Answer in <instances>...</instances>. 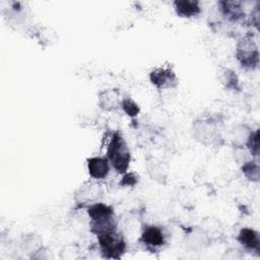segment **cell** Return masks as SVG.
Returning a JSON list of instances; mask_svg holds the SVG:
<instances>
[{
  "label": "cell",
  "instance_id": "5",
  "mask_svg": "<svg viewBox=\"0 0 260 260\" xmlns=\"http://www.w3.org/2000/svg\"><path fill=\"white\" fill-rule=\"evenodd\" d=\"M193 135L205 145L215 144L220 138L216 122L209 118H201L193 123Z\"/></svg>",
  "mask_w": 260,
  "mask_h": 260
},
{
  "label": "cell",
  "instance_id": "8",
  "mask_svg": "<svg viewBox=\"0 0 260 260\" xmlns=\"http://www.w3.org/2000/svg\"><path fill=\"white\" fill-rule=\"evenodd\" d=\"M140 242L149 250H156L166 244V236L161 228L148 224L142 230Z\"/></svg>",
  "mask_w": 260,
  "mask_h": 260
},
{
  "label": "cell",
  "instance_id": "17",
  "mask_svg": "<svg viewBox=\"0 0 260 260\" xmlns=\"http://www.w3.org/2000/svg\"><path fill=\"white\" fill-rule=\"evenodd\" d=\"M247 149L249 150L250 154L252 155V158L258 159L259 154H260V146H259V129L252 130L248 140L246 142Z\"/></svg>",
  "mask_w": 260,
  "mask_h": 260
},
{
  "label": "cell",
  "instance_id": "15",
  "mask_svg": "<svg viewBox=\"0 0 260 260\" xmlns=\"http://www.w3.org/2000/svg\"><path fill=\"white\" fill-rule=\"evenodd\" d=\"M242 173L251 182H259L260 180V166L258 159H250L244 161L242 165Z\"/></svg>",
  "mask_w": 260,
  "mask_h": 260
},
{
  "label": "cell",
  "instance_id": "19",
  "mask_svg": "<svg viewBox=\"0 0 260 260\" xmlns=\"http://www.w3.org/2000/svg\"><path fill=\"white\" fill-rule=\"evenodd\" d=\"M121 109L127 116L131 118L136 117L140 112L139 106L131 98H123L121 103Z\"/></svg>",
  "mask_w": 260,
  "mask_h": 260
},
{
  "label": "cell",
  "instance_id": "10",
  "mask_svg": "<svg viewBox=\"0 0 260 260\" xmlns=\"http://www.w3.org/2000/svg\"><path fill=\"white\" fill-rule=\"evenodd\" d=\"M110 166L111 165L106 156H92L86 160L88 175L96 181L107 178L110 173Z\"/></svg>",
  "mask_w": 260,
  "mask_h": 260
},
{
  "label": "cell",
  "instance_id": "21",
  "mask_svg": "<svg viewBox=\"0 0 260 260\" xmlns=\"http://www.w3.org/2000/svg\"><path fill=\"white\" fill-rule=\"evenodd\" d=\"M138 182V176L135 173H125L123 174V178L120 182V184L122 186H126V187H133L136 185V183Z\"/></svg>",
  "mask_w": 260,
  "mask_h": 260
},
{
  "label": "cell",
  "instance_id": "4",
  "mask_svg": "<svg viewBox=\"0 0 260 260\" xmlns=\"http://www.w3.org/2000/svg\"><path fill=\"white\" fill-rule=\"evenodd\" d=\"M236 57L243 68L253 70L259 65V50L251 36L244 37L237 45Z\"/></svg>",
  "mask_w": 260,
  "mask_h": 260
},
{
  "label": "cell",
  "instance_id": "16",
  "mask_svg": "<svg viewBox=\"0 0 260 260\" xmlns=\"http://www.w3.org/2000/svg\"><path fill=\"white\" fill-rule=\"evenodd\" d=\"M219 80L229 90L239 89V79L235 71L230 68H222L219 72Z\"/></svg>",
  "mask_w": 260,
  "mask_h": 260
},
{
  "label": "cell",
  "instance_id": "7",
  "mask_svg": "<svg viewBox=\"0 0 260 260\" xmlns=\"http://www.w3.org/2000/svg\"><path fill=\"white\" fill-rule=\"evenodd\" d=\"M150 82L158 89L174 88L178 84V78L171 67H156L149 72Z\"/></svg>",
  "mask_w": 260,
  "mask_h": 260
},
{
  "label": "cell",
  "instance_id": "12",
  "mask_svg": "<svg viewBox=\"0 0 260 260\" xmlns=\"http://www.w3.org/2000/svg\"><path fill=\"white\" fill-rule=\"evenodd\" d=\"M239 243L248 251L259 254L260 234L251 228H243L238 235Z\"/></svg>",
  "mask_w": 260,
  "mask_h": 260
},
{
  "label": "cell",
  "instance_id": "9",
  "mask_svg": "<svg viewBox=\"0 0 260 260\" xmlns=\"http://www.w3.org/2000/svg\"><path fill=\"white\" fill-rule=\"evenodd\" d=\"M122 100L123 98L121 91L118 88L110 87L99 92L98 105L102 110L112 112L121 108Z\"/></svg>",
  "mask_w": 260,
  "mask_h": 260
},
{
  "label": "cell",
  "instance_id": "2",
  "mask_svg": "<svg viewBox=\"0 0 260 260\" xmlns=\"http://www.w3.org/2000/svg\"><path fill=\"white\" fill-rule=\"evenodd\" d=\"M111 167L118 174H125L131 161V152L123 135L116 131L113 133L107 147V155Z\"/></svg>",
  "mask_w": 260,
  "mask_h": 260
},
{
  "label": "cell",
  "instance_id": "13",
  "mask_svg": "<svg viewBox=\"0 0 260 260\" xmlns=\"http://www.w3.org/2000/svg\"><path fill=\"white\" fill-rule=\"evenodd\" d=\"M173 4L177 15L180 17H196L201 12V6L198 0H175Z\"/></svg>",
  "mask_w": 260,
  "mask_h": 260
},
{
  "label": "cell",
  "instance_id": "20",
  "mask_svg": "<svg viewBox=\"0 0 260 260\" xmlns=\"http://www.w3.org/2000/svg\"><path fill=\"white\" fill-rule=\"evenodd\" d=\"M79 256V249L76 245H67L60 252L62 259H77Z\"/></svg>",
  "mask_w": 260,
  "mask_h": 260
},
{
  "label": "cell",
  "instance_id": "11",
  "mask_svg": "<svg viewBox=\"0 0 260 260\" xmlns=\"http://www.w3.org/2000/svg\"><path fill=\"white\" fill-rule=\"evenodd\" d=\"M217 5L220 14L230 21H239L245 17V10L241 1L222 0Z\"/></svg>",
  "mask_w": 260,
  "mask_h": 260
},
{
  "label": "cell",
  "instance_id": "18",
  "mask_svg": "<svg viewBox=\"0 0 260 260\" xmlns=\"http://www.w3.org/2000/svg\"><path fill=\"white\" fill-rule=\"evenodd\" d=\"M35 37L42 45H51L56 40L55 31L47 26H39L35 30Z\"/></svg>",
  "mask_w": 260,
  "mask_h": 260
},
{
  "label": "cell",
  "instance_id": "3",
  "mask_svg": "<svg viewBox=\"0 0 260 260\" xmlns=\"http://www.w3.org/2000/svg\"><path fill=\"white\" fill-rule=\"evenodd\" d=\"M101 254L107 259H120L126 251V242L117 230L98 236Z\"/></svg>",
  "mask_w": 260,
  "mask_h": 260
},
{
  "label": "cell",
  "instance_id": "14",
  "mask_svg": "<svg viewBox=\"0 0 260 260\" xmlns=\"http://www.w3.org/2000/svg\"><path fill=\"white\" fill-rule=\"evenodd\" d=\"M252 129L247 125H237L233 128L231 138L236 147H243L246 145V142L248 140V137L251 133Z\"/></svg>",
  "mask_w": 260,
  "mask_h": 260
},
{
  "label": "cell",
  "instance_id": "1",
  "mask_svg": "<svg viewBox=\"0 0 260 260\" xmlns=\"http://www.w3.org/2000/svg\"><path fill=\"white\" fill-rule=\"evenodd\" d=\"M86 212L89 217L90 231L96 237L117 230V218L112 206L98 201L88 205Z\"/></svg>",
  "mask_w": 260,
  "mask_h": 260
},
{
  "label": "cell",
  "instance_id": "6",
  "mask_svg": "<svg viewBox=\"0 0 260 260\" xmlns=\"http://www.w3.org/2000/svg\"><path fill=\"white\" fill-rule=\"evenodd\" d=\"M103 187L96 180L84 182L75 192L74 200L79 205H90L103 197Z\"/></svg>",
  "mask_w": 260,
  "mask_h": 260
}]
</instances>
